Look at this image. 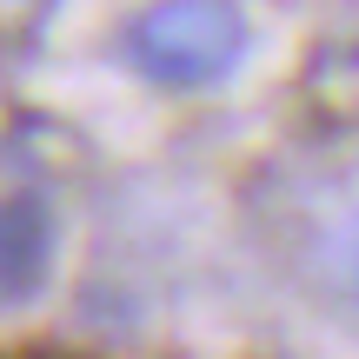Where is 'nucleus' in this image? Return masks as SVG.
Instances as JSON below:
<instances>
[{
    "instance_id": "f257e3e1",
    "label": "nucleus",
    "mask_w": 359,
    "mask_h": 359,
    "mask_svg": "<svg viewBox=\"0 0 359 359\" xmlns=\"http://www.w3.org/2000/svg\"><path fill=\"white\" fill-rule=\"evenodd\" d=\"M133 67L147 80H167V87H213L219 74H233L246 53V20L233 7H206V0H173L133 20L127 40Z\"/></svg>"
},
{
    "instance_id": "f03ea898",
    "label": "nucleus",
    "mask_w": 359,
    "mask_h": 359,
    "mask_svg": "<svg viewBox=\"0 0 359 359\" xmlns=\"http://www.w3.org/2000/svg\"><path fill=\"white\" fill-rule=\"evenodd\" d=\"M47 253H53V226L40 200H7L0 206V299H27L47 280Z\"/></svg>"
},
{
    "instance_id": "7ed1b4c3",
    "label": "nucleus",
    "mask_w": 359,
    "mask_h": 359,
    "mask_svg": "<svg viewBox=\"0 0 359 359\" xmlns=\"http://www.w3.org/2000/svg\"><path fill=\"white\" fill-rule=\"evenodd\" d=\"M339 259H346V273H353V280H359V219H353V226H346V233H339Z\"/></svg>"
}]
</instances>
